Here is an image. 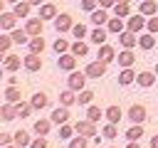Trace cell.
Here are the masks:
<instances>
[{"mask_svg":"<svg viewBox=\"0 0 158 148\" xmlns=\"http://www.w3.org/2000/svg\"><path fill=\"white\" fill-rule=\"evenodd\" d=\"M2 148H20V146H2Z\"/></svg>","mask_w":158,"mask_h":148,"instance_id":"11a10c76","label":"cell"},{"mask_svg":"<svg viewBox=\"0 0 158 148\" xmlns=\"http://www.w3.org/2000/svg\"><path fill=\"white\" fill-rule=\"evenodd\" d=\"M27 2H30V5H44L42 0H27Z\"/></svg>","mask_w":158,"mask_h":148,"instance_id":"db71d44e","label":"cell"},{"mask_svg":"<svg viewBox=\"0 0 158 148\" xmlns=\"http://www.w3.org/2000/svg\"><path fill=\"white\" fill-rule=\"evenodd\" d=\"M146 25H148V22H146V15H141V12H136V15H131V17L126 20V30H128V32H136V35H138Z\"/></svg>","mask_w":158,"mask_h":148,"instance_id":"277c9868","label":"cell"},{"mask_svg":"<svg viewBox=\"0 0 158 148\" xmlns=\"http://www.w3.org/2000/svg\"><path fill=\"white\" fill-rule=\"evenodd\" d=\"M59 12H57V7L52 5V2H44V5H40V17L42 20H54Z\"/></svg>","mask_w":158,"mask_h":148,"instance_id":"e0dca14e","label":"cell"},{"mask_svg":"<svg viewBox=\"0 0 158 148\" xmlns=\"http://www.w3.org/2000/svg\"><path fill=\"white\" fill-rule=\"evenodd\" d=\"M12 141H15V136H10V133H0V143H2V146H12Z\"/></svg>","mask_w":158,"mask_h":148,"instance_id":"681fc988","label":"cell"},{"mask_svg":"<svg viewBox=\"0 0 158 148\" xmlns=\"http://www.w3.org/2000/svg\"><path fill=\"white\" fill-rule=\"evenodd\" d=\"M86 72H69V79H67V89H72V91H84V84H86Z\"/></svg>","mask_w":158,"mask_h":148,"instance_id":"6da1fadb","label":"cell"},{"mask_svg":"<svg viewBox=\"0 0 158 148\" xmlns=\"http://www.w3.org/2000/svg\"><path fill=\"white\" fill-rule=\"evenodd\" d=\"M67 49H72L67 39H54V52H57V54H64Z\"/></svg>","mask_w":158,"mask_h":148,"instance_id":"60d3db41","label":"cell"},{"mask_svg":"<svg viewBox=\"0 0 158 148\" xmlns=\"http://www.w3.org/2000/svg\"><path fill=\"white\" fill-rule=\"evenodd\" d=\"M126 148H141V146H138V141H128V146H126Z\"/></svg>","mask_w":158,"mask_h":148,"instance_id":"f5cc1de1","label":"cell"},{"mask_svg":"<svg viewBox=\"0 0 158 148\" xmlns=\"http://www.w3.org/2000/svg\"><path fill=\"white\" fill-rule=\"evenodd\" d=\"M30 143H32V138H30V133H27V131H17V133H15V146L27 148Z\"/></svg>","mask_w":158,"mask_h":148,"instance_id":"d590c367","label":"cell"},{"mask_svg":"<svg viewBox=\"0 0 158 148\" xmlns=\"http://www.w3.org/2000/svg\"><path fill=\"white\" fill-rule=\"evenodd\" d=\"M146 118H148V111H146L143 104H133V106L128 109V121H133V123H143Z\"/></svg>","mask_w":158,"mask_h":148,"instance_id":"8992f818","label":"cell"},{"mask_svg":"<svg viewBox=\"0 0 158 148\" xmlns=\"http://www.w3.org/2000/svg\"><path fill=\"white\" fill-rule=\"evenodd\" d=\"M91 99H94V91H86V89H84V91H79L77 104H79V106H89V104H91Z\"/></svg>","mask_w":158,"mask_h":148,"instance_id":"f35d334b","label":"cell"},{"mask_svg":"<svg viewBox=\"0 0 158 148\" xmlns=\"http://www.w3.org/2000/svg\"><path fill=\"white\" fill-rule=\"evenodd\" d=\"M109 148H114V146H109Z\"/></svg>","mask_w":158,"mask_h":148,"instance_id":"91938a15","label":"cell"},{"mask_svg":"<svg viewBox=\"0 0 158 148\" xmlns=\"http://www.w3.org/2000/svg\"><path fill=\"white\" fill-rule=\"evenodd\" d=\"M96 2H99V0H81V10L94 12V10H96Z\"/></svg>","mask_w":158,"mask_h":148,"instance_id":"bcb514c9","label":"cell"},{"mask_svg":"<svg viewBox=\"0 0 158 148\" xmlns=\"http://www.w3.org/2000/svg\"><path fill=\"white\" fill-rule=\"evenodd\" d=\"M57 67H59L62 72H74V69H77V57H74L72 52H69V54L64 52V54H59V59H57Z\"/></svg>","mask_w":158,"mask_h":148,"instance_id":"52a82bcc","label":"cell"},{"mask_svg":"<svg viewBox=\"0 0 158 148\" xmlns=\"http://www.w3.org/2000/svg\"><path fill=\"white\" fill-rule=\"evenodd\" d=\"M5 101H7V104H17V101H22L20 89H17V86H7V89H5Z\"/></svg>","mask_w":158,"mask_h":148,"instance_id":"484cf974","label":"cell"},{"mask_svg":"<svg viewBox=\"0 0 158 148\" xmlns=\"http://www.w3.org/2000/svg\"><path fill=\"white\" fill-rule=\"evenodd\" d=\"M25 30H27L30 37H40V35H42V17H32V20H27Z\"/></svg>","mask_w":158,"mask_h":148,"instance_id":"4fadbf2b","label":"cell"},{"mask_svg":"<svg viewBox=\"0 0 158 148\" xmlns=\"http://www.w3.org/2000/svg\"><path fill=\"white\" fill-rule=\"evenodd\" d=\"M15 20H17L15 12H2V15H0V25H2V30H15Z\"/></svg>","mask_w":158,"mask_h":148,"instance_id":"7402d4cb","label":"cell"},{"mask_svg":"<svg viewBox=\"0 0 158 148\" xmlns=\"http://www.w3.org/2000/svg\"><path fill=\"white\" fill-rule=\"evenodd\" d=\"M138 12L146 15V17H153V15L158 12V2H156V0H143V2L138 5Z\"/></svg>","mask_w":158,"mask_h":148,"instance_id":"9a60e30c","label":"cell"},{"mask_svg":"<svg viewBox=\"0 0 158 148\" xmlns=\"http://www.w3.org/2000/svg\"><path fill=\"white\" fill-rule=\"evenodd\" d=\"M20 64H22V59H20L17 54H7V57H5V72H17Z\"/></svg>","mask_w":158,"mask_h":148,"instance_id":"cb8c5ba5","label":"cell"},{"mask_svg":"<svg viewBox=\"0 0 158 148\" xmlns=\"http://www.w3.org/2000/svg\"><path fill=\"white\" fill-rule=\"evenodd\" d=\"M5 2H20V0H5Z\"/></svg>","mask_w":158,"mask_h":148,"instance_id":"9f6ffc18","label":"cell"},{"mask_svg":"<svg viewBox=\"0 0 158 148\" xmlns=\"http://www.w3.org/2000/svg\"><path fill=\"white\" fill-rule=\"evenodd\" d=\"M84 72H86V76H89V79H101V76L106 74V64L96 59V62H89Z\"/></svg>","mask_w":158,"mask_h":148,"instance_id":"5b68a950","label":"cell"},{"mask_svg":"<svg viewBox=\"0 0 158 148\" xmlns=\"http://www.w3.org/2000/svg\"><path fill=\"white\" fill-rule=\"evenodd\" d=\"M10 37H12V42H15V44H30V39H27V37H30V35H27V30H12V35H10Z\"/></svg>","mask_w":158,"mask_h":148,"instance_id":"d6a6232c","label":"cell"},{"mask_svg":"<svg viewBox=\"0 0 158 148\" xmlns=\"http://www.w3.org/2000/svg\"><path fill=\"white\" fill-rule=\"evenodd\" d=\"M136 76H138V74H136V72L128 67V69H123V72L118 74V84H121V86H128L131 81H136Z\"/></svg>","mask_w":158,"mask_h":148,"instance_id":"d4e9b609","label":"cell"},{"mask_svg":"<svg viewBox=\"0 0 158 148\" xmlns=\"http://www.w3.org/2000/svg\"><path fill=\"white\" fill-rule=\"evenodd\" d=\"M30 7H32V5H30L27 0H20V2H15V10H12V12H15L17 17H27V15H30Z\"/></svg>","mask_w":158,"mask_h":148,"instance_id":"4dcf8cb0","label":"cell"},{"mask_svg":"<svg viewBox=\"0 0 158 148\" xmlns=\"http://www.w3.org/2000/svg\"><path fill=\"white\" fill-rule=\"evenodd\" d=\"M10 44H12V37H10V35H0V52H2V54L10 49Z\"/></svg>","mask_w":158,"mask_h":148,"instance_id":"ee69618b","label":"cell"},{"mask_svg":"<svg viewBox=\"0 0 158 148\" xmlns=\"http://www.w3.org/2000/svg\"><path fill=\"white\" fill-rule=\"evenodd\" d=\"M72 35H74L77 39H84V37H86V27L79 22V25H74V27H72Z\"/></svg>","mask_w":158,"mask_h":148,"instance_id":"7bdbcfd3","label":"cell"},{"mask_svg":"<svg viewBox=\"0 0 158 148\" xmlns=\"http://www.w3.org/2000/svg\"><path fill=\"white\" fill-rule=\"evenodd\" d=\"M89 20H91L96 27H101V25H106V22H109V15H106V10H104V7H99V10H94V12H91V17H89Z\"/></svg>","mask_w":158,"mask_h":148,"instance_id":"ffe728a7","label":"cell"},{"mask_svg":"<svg viewBox=\"0 0 158 148\" xmlns=\"http://www.w3.org/2000/svg\"><path fill=\"white\" fill-rule=\"evenodd\" d=\"M153 44H156L153 32H146V35H141V37H138V47H141V49H153Z\"/></svg>","mask_w":158,"mask_h":148,"instance_id":"f1b7e54d","label":"cell"},{"mask_svg":"<svg viewBox=\"0 0 158 148\" xmlns=\"http://www.w3.org/2000/svg\"><path fill=\"white\" fill-rule=\"evenodd\" d=\"M49 128H52V118H37L35 121V133L37 136H47Z\"/></svg>","mask_w":158,"mask_h":148,"instance_id":"d6986e66","label":"cell"},{"mask_svg":"<svg viewBox=\"0 0 158 148\" xmlns=\"http://www.w3.org/2000/svg\"><path fill=\"white\" fill-rule=\"evenodd\" d=\"M126 138H128V141H141V138H143V123H133V126L126 131Z\"/></svg>","mask_w":158,"mask_h":148,"instance_id":"4316f807","label":"cell"},{"mask_svg":"<svg viewBox=\"0 0 158 148\" xmlns=\"http://www.w3.org/2000/svg\"><path fill=\"white\" fill-rule=\"evenodd\" d=\"M151 148H158V133H156V136L151 138Z\"/></svg>","mask_w":158,"mask_h":148,"instance_id":"816d5d0a","label":"cell"},{"mask_svg":"<svg viewBox=\"0 0 158 148\" xmlns=\"http://www.w3.org/2000/svg\"><path fill=\"white\" fill-rule=\"evenodd\" d=\"M99 62H104V64H111L114 59H116V49L111 47V44H101L99 47V57H96Z\"/></svg>","mask_w":158,"mask_h":148,"instance_id":"30bf717a","label":"cell"},{"mask_svg":"<svg viewBox=\"0 0 158 148\" xmlns=\"http://www.w3.org/2000/svg\"><path fill=\"white\" fill-rule=\"evenodd\" d=\"M118 42H121V47H123V49H133V47L138 44V37H136V32L123 30V32L118 35Z\"/></svg>","mask_w":158,"mask_h":148,"instance_id":"9c48e42d","label":"cell"},{"mask_svg":"<svg viewBox=\"0 0 158 148\" xmlns=\"http://www.w3.org/2000/svg\"><path fill=\"white\" fill-rule=\"evenodd\" d=\"M116 2H131V0H116Z\"/></svg>","mask_w":158,"mask_h":148,"instance_id":"6f0895ef","label":"cell"},{"mask_svg":"<svg viewBox=\"0 0 158 148\" xmlns=\"http://www.w3.org/2000/svg\"><path fill=\"white\" fill-rule=\"evenodd\" d=\"M74 27V22H72V15L69 12H59L57 17H54V30L62 35V32H69Z\"/></svg>","mask_w":158,"mask_h":148,"instance_id":"3957f363","label":"cell"},{"mask_svg":"<svg viewBox=\"0 0 158 148\" xmlns=\"http://www.w3.org/2000/svg\"><path fill=\"white\" fill-rule=\"evenodd\" d=\"M59 104H62V106H67V109H69L72 104H77V96H74V91H72V89H64V91L59 94Z\"/></svg>","mask_w":158,"mask_h":148,"instance_id":"f546056e","label":"cell"},{"mask_svg":"<svg viewBox=\"0 0 158 148\" xmlns=\"http://www.w3.org/2000/svg\"><path fill=\"white\" fill-rule=\"evenodd\" d=\"M72 54H74V57H86V54H89V44H86L84 39H77V42L72 44Z\"/></svg>","mask_w":158,"mask_h":148,"instance_id":"603a6c76","label":"cell"},{"mask_svg":"<svg viewBox=\"0 0 158 148\" xmlns=\"http://www.w3.org/2000/svg\"><path fill=\"white\" fill-rule=\"evenodd\" d=\"M104 116H106V121H109V123H118V121H121V116H123V111L114 104V106H109V109L104 111Z\"/></svg>","mask_w":158,"mask_h":148,"instance_id":"ac0fdd59","label":"cell"},{"mask_svg":"<svg viewBox=\"0 0 158 148\" xmlns=\"http://www.w3.org/2000/svg\"><path fill=\"white\" fill-rule=\"evenodd\" d=\"M114 5H116V0H99V7H104V10H109Z\"/></svg>","mask_w":158,"mask_h":148,"instance_id":"f907efd6","label":"cell"},{"mask_svg":"<svg viewBox=\"0 0 158 148\" xmlns=\"http://www.w3.org/2000/svg\"><path fill=\"white\" fill-rule=\"evenodd\" d=\"M156 74H158V62H156Z\"/></svg>","mask_w":158,"mask_h":148,"instance_id":"680465c9","label":"cell"},{"mask_svg":"<svg viewBox=\"0 0 158 148\" xmlns=\"http://www.w3.org/2000/svg\"><path fill=\"white\" fill-rule=\"evenodd\" d=\"M15 109H17V116H20V118H27V116L35 111V109H32V104H22V101H17V104H15Z\"/></svg>","mask_w":158,"mask_h":148,"instance_id":"74e56055","label":"cell"},{"mask_svg":"<svg viewBox=\"0 0 158 148\" xmlns=\"http://www.w3.org/2000/svg\"><path fill=\"white\" fill-rule=\"evenodd\" d=\"M106 32H109V30L96 27V30H91V32H89V39H91L94 44H99V47H101V44H106Z\"/></svg>","mask_w":158,"mask_h":148,"instance_id":"44dd1931","label":"cell"},{"mask_svg":"<svg viewBox=\"0 0 158 148\" xmlns=\"http://www.w3.org/2000/svg\"><path fill=\"white\" fill-rule=\"evenodd\" d=\"M116 62H118V64H121L123 69H128V67H133V62H136V54H133L131 49H123V52H118Z\"/></svg>","mask_w":158,"mask_h":148,"instance_id":"5bb4252c","label":"cell"},{"mask_svg":"<svg viewBox=\"0 0 158 148\" xmlns=\"http://www.w3.org/2000/svg\"><path fill=\"white\" fill-rule=\"evenodd\" d=\"M136 81H138V86L148 89V86H153V81H156V72H138Z\"/></svg>","mask_w":158,"mask_h":148,"instance_id":"2e32d148","label":"cell"},{"mask_svg":"<svg viewBox=\"0 0 158 148\" xmlns=\"http://www.w3.org/2000/svg\"><path fill=\"white\" fill-rule=\"evenodd\" d=\"M30 148H47V138H44V136H40V138H32Z\"/></svg>","mask_w":158,"mask_h":148,"instance_id":"7dc6e473","label":"cell"},{"mask_svg":"<svg viewBox=\"0 0 158 148\" xmlns=\"http://www.w3.org/2000/svg\"><path fill=\"white\" fill-rule=\"evenodd\" d=\"M30 52H32V54H42V52H44V39H42V35L30 39Z\"/></svg>","mask_w":158,"mask_h":148,"instance_id":"836d02e7","label":"cell"},{"mask_svg":"<svg viewBox=\"0 0 158 148\" xmlns=\"http://www.w3.org/2000/svg\"><path fill=\"white\" fill-rule=\"evenodd\" d=\"M22 67L27 69V72H40L42 69V59H40V54H27V57H22Z\"/></svg>","mask_w":158,"mask_h":148,"instance_id":"ba28073f","label":"cell"},{"mask_svg":"<svg viewBox=\"0 0 158 148\" xmlns=\"http://www.w3.org/2000/svg\"><path fill=\"white\" fill-rule=\"evenodd\" d=\"M101 136L104 138H118V131H116V123H106L101 128Z\"/></svg>","mask_w":158,"mask_h":148,"instance_id":"ab89813d","label":"cell"},{"mask_svg":"<svg viewBox=\"0 0 158 148\" xmlns=\"http://www.w3.org/2000/svg\"><path fill=\"white\" fill-rule=\"evenodd\" d=\"M72 133H74V126H69V123H64V126H59V138H62V141H67V138H72Z\"/></svg>","mask_w":158,"mask_h":148,"instance_id":"b9f144b4","label":"cell"},{"mask_svg":"<svg viewBox=\"0 0 158 148\" xmlns=\"http://www.w3.org/2000/svg\"><path fill=\"white\" fill-rule=\"evenodd\" d=\"M30 104H32V109H35V111H42V109H47L49 99H47V94H44V91H35V94H32V99H30Z\"/></svg>","mask_w":158,"mask_h":148,"instance_id":"8fae6325","label":"cell"},{"mask_svg":"<svg viewBox=\"0 0 158 148\" xmlns=\"http://www.w3.org/2000/svg\"><path fill=\"white\" fill-rule=\"evenodd\" d=\"M49 118H52V123L64 126V123L69 121V109H67V106H59V109H54V111H52V116H49Z\"/></svg>","mask_w":158,"mask_h":148,"instance_id":"7c38bea8","label":"cell"},{"mask_svg":"<svg viewBox=\"0 0 158 148\" xmlns=\"http://www.w3.org/2000/svg\"><path fill=\"white\" fill-rule=\"evenodd\" d=\"M74 131H77L79 136L94 138V136H96V123H94V121H89V118H84V121H77V123H74Z\"/></svg>","mask_w":158,"mask_h":148,"instance_id":"7a4b0ae2","label":"cell"},{"mask_svg":"<svg viewBox=\"0 0 158 148\" xmlns=\"http://www.w3.org/2000/svg\"><path fill=\"white\" fill-rule=\"evenodd\" d=\"M69 148H86V136L72 138V141H69Z\"/></svg>","mask_w":158,"mask_h":148,"instance_id":"f6af8a7d","label":"cell"},{"mask_svg":"<svg viewBox=\"0 0 158 148\" xmlns=\"http://www.w3.org/2000/svg\"><path fill=\"white\" fill-rule=\"evenodd\" d=\"M86 118H89V121H94V123H96V121H99V118H104V111H101V109H99V106H94V104H89V109H86Z\"/></svg>","mask_w":158,"mask_h":148,"instance_id":"8d00e7d4","label":"cell"},{"mask_svg":"<svg viewBox=\"0 0 158 148\" xmlns=\"http://www.w3.org/2000/svg\"><path fill=\"white\" fill-rule=\"evenodd\" d=\"M123 27H126V25H123V17H114V20L106 22V30H109V32H116V35H121Z\"/></svg>","mask_w":158,"mask_h":148,"instance_id":"83f0119b","label":"cell"},{"mask_svg":"<svg viewBox=\"0 0 158 148\" xmlns=\"http://www.w3.org/2000/svg\"><path fill=\"white\" fill-rule=\"evenodd\" d=\"M114 15L116 17H131V5L128 2H116L114 5Z\"/></svg>","mask_w":158,"mask_h":148,"instance_id":"1f68e13d","label":"cell"},{"mask_svg":"<svg viewBox=\"0 0 158 148\" xmlns=\"http://www.w3.org/2000/svg\"><path fill=\"white\" fill-rule=\"evenodd\" d=\"M146 27H148V32H153V35H156V32H158V15H156V17H151Z\"/></svg>","mask_w":158,"mask_h":148,"instance_id":"c3c4849f","label":"cell"},{"mask_svg":"<svg viewBox=\"0 0 158 148\" xmlns=\"http://www.w3.org/2000/svg\"><path fill=\"white\" fill-rule=\"evenodd\" d=\"M0 116H2V121H12V118L17 116V109H15L12 104H2V109H0Z\"/></svg>","mask_w":158,"mask_h":148,"instance_id":"e575fe53","label":"cell"}]
</instances>
